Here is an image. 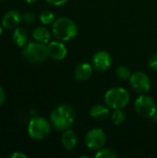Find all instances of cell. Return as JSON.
<instances>
[{
    "label": "cell",
    "mask_w": 157,
    "mask_h": 158,
    "mask_svg": "<svg viewBox=\"0 0 157 158\" xmlns=\"http://www.w3.org/2000/svg\"><path fill=\"white\" fill-rule=\"evenodd\" d=\"M2 31H3V30H2V26H1V24H0V36L2 35Z\"/></svg>",
    "instance_id": "4316f807"
},
{
    "label": "cell",
    "mask_w": 157,
    "mask_h": 158,
    "mask_svg": "<svg viewBox=\"0 0 157 158\" xmlns=\"http://www.w3.org/2000/svg\"><path fill=\"white\" fill-rule=\"evenodd\" d=\"M47 3L53 5V6H62L64 4H66L68 0H45Z\"/></svg>",
    "instance_id": "603a6c76"
},
{
    "label": "cell",
    "mask_w": 157,
    "mask_h": 158,
    "mask_svg": "<svg viewBox=\"0 0 157 158\" xmlns=\"http://www.w3.org/2000/svg\"><path fill=\"white\" fill-rule=\"evenodd\" d=\"M22 20V15L16 9H12L5 13L2 18V26L6 29H14Z\"/></svg>",
    "instance_id": "8fae6325"
},
{
    "label": "cell",
    "mask_w": 157,
    "mask_h": 158,
    "mask_svg": "<svg viewBox=\"0 0 157 158\" xmlns=\"http://www.w3.org/2000/svg\"><path fill=\"white\" fill-rule=\"evenodd\" d=\"M93 68L91 64L87 62H81L78 64L74 69V77L76 80L84 81L89 80L93 75Z\"/></svg>",
    "instance_id": "7c38bea8"
},
{
    "label": "cell",
    "mask_w": 157,
    "mask_h": 158,
    "mask_svg": "<svg viewBox=\"0 0 157 158\" xmlns=\"http://www.w3.org/2000/svg\"><path fill=\"white\" fill-rule=\"evenodd\" d=\"M0 1H5V0H0Z\"/></svg>",
    "instance_id": "83f0119b"
},
{
    "label": "cell",
    "mask_w": 157,
    "mask_h": 158,
    "mask_svg": "<svg viewBox=\"0 0 157 158\" xmlns=\"http://www.w3.org/2000/svg\"><path fill=\"white\" fill-rule=\"evenodd\" d=\"M130 84L138 94H145L149 92L151 88V80L144 72L137 71L131 74L130 78Z\"/></svg>",
    "instance_id": "ba28073f"
},
{
    "label": "cell",
    "mask_w": 157,
    "mask_h": 158,
    "mask_svg": "<svg viewBox=\"0 0 157 158\" xmlns=\"http://www.w3.org/2000/svg\"><path fill=\"white\" fill-rule=\"evenodd\" d=\"M94 156L96 158H117L118 156V155L111 149L103 147L102 149L97 151Z\"/></svg>",
    "instance_id": "ac0fdd59"
},
{
    "label": "cell",
    "mask_w": 157,
    "mask_h": 158,
    "mask_svg": "<svg viewBox=\"0 0 157 158\" xmlns=\"http://www.w3.org/2000/svg\"><path fill=\"white\" fill-rule=\"evenodd\" d=\"M84 142L89 149L93 151H98L105 146L106 142V136L102 129L94 128L87 132V134L85 135Z\"/></svg>",
    "instance_id": "52a82bcc"
},
{
    "label": "cell",
    "mask_w": 157,
    "mask_h": 158,
    "mask_svg": "<svg viewBox=\"0 0 157 158\" xmlns=\"http://www.w3.org/2000/svg\"><path fill=\"white\" fill-rule=\"evenodd\" d=\"M12 38H13V41L17 46L23 47L27 44L28 34H27L25 29H23L21 27H17V28H15Z\"/></svg>",
    "instance_id": "2e32d148"
},
{
    "label": "cell",
    "mask_w": 157,
    "mask_h": 158,
    "mask_svg": "<svg viewBox=\"0 0 157 158\" xmlns=\"http://www.w3.org/2000/svg\"><path fill=\"white\" fill-rule=\"evenodd\" d=\"M33 39L38 42V43H41V44H48L49 41H50V38H51V34H50V31H48V29H46L45 27L43 26H39V27H36L33 31H32V33H31Z\"/></svg>",
    "instance_id": "9a60e30c"
},
{
    "label": "cell",
    "mask_w": 157,
    "mask_h": 158,
    "mask_svg": "<svg viewBox=\"0 0 157 158\" xmlns=\"http://www.w3.org/2000/svg\"><path fill=\"white\" fill-rule=\"evenodd\" d=\"M51 132V122L42 117L32 118L28 124V134L33 140H43Z\"/></svg>",
    "instance_id": "5b68a950"
},
{
    "label": "cell",
    "mask_w": 157,
    "mask_h": 158,
    "mask_svg": "<svg viewBox=\"0 0 157 158\" xmlns=\"http://www.w3.org/2000/svg\"><path fill=\"white\" fill-rule=\"evenodd\" d=\"M10 158H27V155H25V154H23V153H21V152H18V151H16V152H14V153H12L11 155H10Z\"/></svg>",
    "instance_id": "cb8c5ba5"
},
{
    "label": "cell",
    "mask_w": 157,
    "mask_h": 158,
    "mask_svg": "<svg viewBox=\"0 0 157 158\" xmlns=\"http://www.w3.org/2000/svg\"><path fill=\"white\" fill-rule=\"evenodd\" d=\"M75 121V111L68 105H60L53 109L50 114V122L57 131L68 130Z\"/></svg>",
    "instance_id": "6da1fadb"
},
{
    "label": "cell",
    "mask_w": 157,
    "mask_h": 158,
    "mask_svg": "<svg viewBox=\"0 0 157 158\" xmlns=\"http://www.w3.org/2000/svg\"><path fill=\"white\" fill-rule=\"evenodd\" d=\"M39 19L43 25H50V24H53L54 21L56 20V16L52 11L43 10L41 12L39 16Z\"/></svg>",
    "instance_id": "e0dca14e"
},
{
    "label": "cell",
    "mask_w": 157,
    "mask_h": 158,
    "mask_svg": "<svg viewBox=\"0 0 157 158\" xmlns=\"http://www.w3.org/2000/svg\"><path fill=\"white\" fill-rule=\"evenodd\" d=\"M148 65L149 67L153 69V70H156L157 71V52L154 53L148 60Z\"/></svg>",
    "instance_id": "7402d4cb"
},
{
    "label": "cell",
    "mask_w": 157,
    "mask_h": 158,
    "mask_svg": "<svg viewBox=\"0 0 157 158\" xmlns=\"http://www.w3.org/2000/svg\"><path fill=\"white\" fill-rule=\"evenodd\" d=\"M22 20H24V22L28 24H32L36 20V16L32 12L27 11L22 15Z\"/></svg>",
    "instance_id": "44dd1931"
},
{
    "label": "cell",
    "mask_w": 157,
    "mask_h": 158,
    "mask_svg": "<svg viewBox=\"0 0 157 158\" xmlns=\"http://www.w3.org/2000/svg\"><path fill=\"white\" fill-rule=\"evenodd\" d=\"M5 101H6V92L3 89V87L0 86V106H3Z\"/></svg>",
    "instance_id": "d4e9b609"
},
{
    "label": "cell",
    "mask_w": 157,
    "mask_h": 158,
    "mask_svg": "<svg viewBox=\"0 0 157 158\" xmlns=\"http://www.w3.org/2000/svg\"><path fill=\"white\" fill-rule=\"evenodd\" d=\"M46 46L48 56L54 60H62L68 54V49L62 41L49 42Z\"/></svg>",
    "instance_id": "30bf717a"
},
{
    "label": "cell",
    "mask_w": 157,
    "mask_h": 158,
    "mask_svg": "<svg viewBox=\"0 0 157 158\" xmlns=\"http://www.w3.org/2000/svg\"><path fill=\"white\" fill-rule=\"evenodd\" d=\"M112 64V57L106 51L96 52L92 58V66L98 71L107 70Z\"/></svg>",
    "instance_id": "9c48e42d"
},
{
    "label": "cell",
    "mask_w": 157,
    "mask_h": 158,
    "mask_svg": "<svg viewBox=\"0 0 157 158\" xmlns=\"http://www.w3.org/2000/svg\"><path fill=\"white\" fill-rule=\"evenodd\" d=\"M116 74L121 80H128V79L130 80V78L131 76V72H130V69L125 66L118 67L116 70Z\"/></svg>",
    "instance_id": "ffe728a7"
},
{
    "label": "cell",
    "mask_w": 157,
    "mask_h": 158,
    "mask_svg": "<svg viewBox=\"0 0 157 158\" xmlns=\"http://www.w3.org/2000/svg\"><path fill=\"white\" fill-rule=\"evenodd\" d=\"M22 54L25 59L31 64L43 62L48 57L47 46L38 42L27 43L23 46Z\"/></svg>",
    "instance_id": "3957f363"
},
{
    "label": "cell",
    "mask_w": 157,
    "mask_h": 158,
    "mask_svg": "<svg viewBox=\"0 0 157 158\" xmlns=\"http://www.w3.org/2000/svg\"><path fill=\"white\" fill-rule=\"evenodd\" d=\"M134 109L140 117L151 118L156 114V104L151 96L142 94L134 103Z\"/></svg>",
    "instance_id": "8992f818"
},
{
    "label": "cell",
    "mask_w": 157,
    "mask_h": 158,
    "mask_svg": "<svg viewBox=\"0 0 157 158\" xmlns=\"http://www.w3.org/2000/svg\"><path fill=\"white\" fill-rule=\"evenodd\" d=\"M105 105L112 109H122L130 102V94L122 87H113L105 94Z\"/></svg>",
    "instance_id": "277c9868"
},
{
    "label": "cell",
    "mask_w": 157,
    "mask_h": 158,
    "mask_svg": "<svg viewBox=\"0 0 157 158\" xmlns=\"http://www.w3.org/2000/svg\"><path fill=\"white\" fill-rule=\"evenodd\" d=\"M77 142H78L77 135L73 131L68 129L63 131V134L61 136V143L66 150L70 151L74 149L77 145Z\"/></svg>",
    "instance_id": "4fadbf2b"
},
{
    "label": "cell",
    "mask_w": 157,
    "mask_h": 158,
    "mask_svg": "<svg viewBox=\"0 0 157 158\" xmlns=\"http://www.w3.org/2000/svg\"><path fill=\"white\" fill-rule=\"evenodd\" d=\"M24 1L27 2V3H29V4H31V3H34V2H36L38 0H24Z\"/></svg>",
    "instance_id": "484cf974"
},
{
    "label": "cell",
    "mask_w": 157,
    "mask_h": 158,
    "mask_svg": "<svg viewBox=\"0 0 157 158\" xmlns=\"http://www.w3.org/2000/svg\"><path fill=\"white\" fill-rule=\"evenodd\" d=\"M126 119V114L122 109H115L112 114V120L116 125H121Z\"/></svg>",
    "instance_id": "d6986e66"
},
{
    "label": "cell",
    "mask_w": 157,
    "mask_h": 158,
    "mask_svg": "<svg viewBox=\"0 0 157 158\" xmlns=\"http://www.w3.org/2000/svg\"><path fill=\"white\" fill-rule=\"evenodd\" d=\"M54 36L62 42H68L74 39L78 34V26L74 20L69 18L62 17L56 19L52 25Z\"/></svg>",
    "instance_id": "7a4b0ae2"
},
{
    "label": "cell",
    "mask_w": 157,
    "mask_h": 158,
    "mask_svg": "<svg viewBox=\"0 0 157 158\" xmlns=\"http://www.w3.org/2000/svg\"><path fill=\"white\" fill-rule=\"evenodd\" d=\"M110 115V110L107 106L104 105H94L90 109V116L96 120H105Z\"/></svg>",
    "instance_id": "5bb4252c"
}]
</instances>
